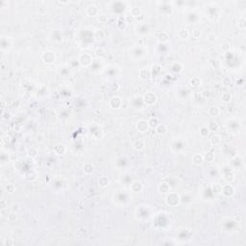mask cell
I'll return each instance as SVG.
<instances>
[{
	"label": "cell",
	"instance_id": "cell-17",
	"mask_svg": "<svg viewBox=\"0 0 246 246\" xmlns=\"http://www.w3.org/2000/svg\"><path fill=\"white\" fill-rule=\"evenodd\" d=\"M12 46V42L10 38L8 37H2L1 38V50L3 52L8 51Z\"/></svg>",
	"mask_w": 246,
	"mask_h": 246
},
{
	"label": "cell",
	"instance_id": "cell-2",
	"mask_svg": "<svg viewBox=\"0 0 246 246\" xmlns=\"http://www.w3.org/2000/svg\"><path fill=\"white\" fill-rule=\"evenodd\" d=\"M111 12L114 14L117 15V16H122V14L125 12L127 8V3L126 2H122V1H114L111 2Z\"/></svg>",
	"mask_w": 246,
	"mask_h": 246
},
{
	"label": "cell",
	"instance_id": "cell-41",
	"mask_svg": "<svg viewBox=\"0 0 246 246\" xmlns=\"http://www.w3.org/2000/svg\"><path fill=\"white\" fill-rule=\"evenodd\" d=\"M27 153H28V156H29V157H31V158H35V157H37V156H38V149L36 148V147L32 146V147H30V148L28 149Z\"/></svg>",
	"mask_w": 246,
	"mask_h": 246
},
{
	"label": "cell",
	"instance_id": "cell-42",
	"mask_svg": "<svg viewBox=\"0 0 246 246\" xmlns=\"http://www.w3.org/2000/svg\"><path fill=\"white\" fill-rule=\"evenodd\" d=\"M232 100V95L230 92H224L222 94V101L224 103H229Z\"/></svg>",
	"mask_w": 246,
	"mask_h": 246
},
{
	"label": "cell",
	"instance_id": "cell-30",
	"mask_svg": "<svg viewBox=\"0 0 246 246\" xmlns=\"http://www.w3.org/2000/svg\"><path fill=\"white\" fill-rule=\"evenodd\" d=\"M83 171L86 174H88V175H89V174L93 173V171H94V165H93L92 164H91V163L85 164L84 167H83Z\"/></svg>",
	"mask_w": 246,
	"mask_h": 246
},
{
	"label": "cell",
	"instance_id": "cell-39",
	"mask_svg": "<svg viewBox=\"0 0 246 246\" xmlns=\"http://www.w3.org/2000/svg\"><path fill=\"white\" fill-rule=\"evenodd\" d=\"M210 130H209V128L207 127V126H202L200 128V130H199V134H200V137H203V138H205V137H209V135H210Z\"/></svg>",
	"mask_w": 246,
	"mask_h": 246
},
{
	"label": "cell",
	"instance_id": "cell-55",
	"mask_svg": "<svg viewBox=\"0 0 246 246\" xmlns=\"http://www.w3.org/2000/svg\"><path fill=\"white\" fill-rule=\"evenodd\" d=\"M12 210H13V212H17L19 210V206L17 205V204H13V206H12Z\"/></svg>",
	"mask_w": 246,
	"mask_h": 246
},
{
	"label": "cell",
	"instance_id": "cell-36",
	"mask_svg": "<svg viewBox=\"0 0 246 246\" xmlns=\"http://www.w3.org/2000/svg\"><path fill=\"white\" fill-rule=\"evenodd\" d=\"M171 70L172 72L174 73H181L183 71V65L180 62H175V64H173L172 66H171Z\"/></svg>",
	"mask_w": 246,
	"mask_h": 246
},
{
	"label": "cell",
	"instance_id": "cell-24",
	"mask_svg": "<svg viewBox=\"0 0 246 246\" xmlns=\"http://www.w3.org/2000/svg\"><path fill=\"white\" fill-rule=\"evenodd\" d=\"M186 147V142H184L181 140H177L173 142L172 144V148L173 149H176V151H180V150H183Z\"/></svg>",
	"mask_w": 246,
	"mask_h": 246
},
{
	"label": "cell",
	"instance_id": "cell-51",
	"mask_svg": "<svg viewBox=\"0 0 246 246\" xmlns=\"http://www.w3.org/2000/svg\"><path fill=\"white\" fill-rule=\"evenodd\" d=\"M211 65H213V68H219V66H220V62H219L218 60H213V61H211Z\"/></svg>",
	"mask_w": 246,
	"mask_h": 246
},
{
	"label": "cell",
	"instance_id": "cell-5",
	"mask_svg": "<svg viewBox=\"0 0 246 246\" xmlns=\"http://www.w3.org/2000/svg\"><path fill=\"white\" fill-rule=\"evenodd\" d=\"M147 53L145 47L143 46H137L132 48V50L130 51V57L134 60H137V59H141L145 56V54Z\"/></svg>",
	"mask_w": 246,
	"mask_h": 246
},
{
	"label": "cell",
	"instance_id": "cell-22",
	"mask_svg": "<svg viewBox=\"0 0 246 246\" xmlns=\"http://www.w3.org/2000/svg\"><path fill=\"white\" fill-rule=\"evenodd\" d=\"M98 185H99L100 187H107L109 185H110V180H109V178L105 176V175H102L100 176L99 178H98Z\"/></svg>",
	"mask_w": 246,
	"mask_h": 246
},
{
	"label": "cell",
	"instance_id": "cell-3",
	"mask_svg": "<svg viewBox=\"0 0 246 246\" xmlns=\"http://www.w3.org/2000/svg\"><path fill=\"white\" fill-rule=\"evenodd\" d=\"M158 11L164 16H168L171 15L173 11V4L172 2H167V1H162L158 2Z\"/></svg>",
	"mask_w": 246,
	"mask_h": 246
},
{
	"label": "cell",
	"instance_id": "cell-32",
	"mask_svg": "<svg viewBox=\"0 0 246 246\" xmlns=\"http://www.w3.org/2000/svg\"><path fill=\"white\" fill-rule=\"evenodd\" d=\"M204 162V158H203V155L201 154H195L193 155V157H192V163L196 165H200Z\"/></svg>",
	"mask_w": 246,
	"mask_h": 246
},
{
	"label": "cell",
	"instance_id": "cell-7",
	"mask_svg": "<svg viewBox=\"0 0 246 246\" xmlns=\"http://www.w3.org/2000/svg\"><path fill=\"white\" fill-rule=\"evenodd\" d=\"M150 32V26L146 23V22H140L136 26V33L137 36L143 37V36L147 35Z\"/></svg>",
	"mask_w": 246,
	"mask_h": 246
},
{
	"label": "cell",
	"instance_id": "cell-27",
	"mask_svg": "<svg viewBox=\"0 0 246 246\" xmlns=\"http://www.w3.org/2000/svg\"><path fill=\"white\" fill-rule=\"evenodd\" d=\"M155 131H156V133H157V135L164 136V135H165V134H166L167 128H166V126H165L164 124H161L160 123L158 126L155 128Z\"/></svg>",
	"mask_w": 246,
	"mask_h": 246
},
{
	"label": "cell",
	"instance_id": "cell-28",
	"mask_svg": "<svg viewBox=\"0 0 246 246\" xmlns=\"http://www.w3.org/2000/svg\"><path fill=\"white\" fill-rule=\"evenodd\" d=\"M189 84L192 88H198L201 86V84H202V80L199 77H192L189 81Z\"/></svg>",
	"mask_w": 246,
	"mask_h": 246
},
{
	"label": "cell",
	"instance_id": "cell-33",
	"mask_svg": "<svg viewBox=\"0 0 246 246\" xmlns=\"http://www.w3.org/2000/svg\"><path fill=\"white\" fill-rule=\"evenodd\" d=\"M147 121H148L149 128H151V129H155L160 124V120H159L158 117H156V116H154V117H151L149 120H147Z\"/></svg>",
	"mask_w": 246,
	"mask_h": 246
},
{
	"label": "cell",
	"instance_id": "cell-1",
	"mask_svg": "<svg viewBox=\"0 0 246 246\" xmlns=\"http://www.w3.org/2000/svg\"><path fill=\"white\" fill-rule=\"evenodd\" d=\"M220 173L222 178L224 179L228 184H231V183L235 180V174H234V171H233V168L231 167V165L225 164L223 165V166H221Z\"/></svg>",
	"mask_w": 246,
	"mask_h": 246
},
{
	"label": "cell",
	"instance_id": "cell-12",
	"mask_svg": "<svg viewBox=\"0 0 246 246\" xmlns=\"http://www.w3.org/2000/svg\"><path fill=\"white\" fill-rule=\"evenodd\" d=\"M220 192L225 197H232V196L235 194V189L231 184H227L221 187Z\"/></svg>",
	"mask_w": 246,
	"mask_h": 246
},
{
	"label": "cell",
	"instance_id": "cell-52",
	"mask_svg": "<svg viewBox=\"0 0 246 246\" xmlns=\"http://www.w3.org/2000/svg\"><path fill=\"white\" fill-rule=\"evenodd\" d=\"M201 95H202L203 98H208L211 95V91L209 89H205V91H203V92H201Z\"/></svg>",
	"mask_w": 246,
	"mask_h": 246
},
{
	"label": "cell",
	"instance_id": "cell-31",
	"mask_svg": "<svg viewBox=\"0 0 246 246\" xmlns=\"http://www.w3.org/2000/svg\"><path fill=\"white\" fill-rule=\"evenodd\" d=\"M130 15L132 16H134L135 19H137V17H140L141 16V10L140 7L137 6H135L133 7L131 10H130Z\"/></svg>",
	"mask_w": 246,
	"mask_h": 246
},
{
	"label": "cell",
	"instance_id": "cell-8",
	"mask_svg": "<svg viewBox=\"0 0 246 246\" xmlns=\"http://www.w3.org/2000/svg\"><path fill=\"white\" fill-rule=\"evenodd\" d=\"M142 99H143L144 105L153 106L154 104H156V102H157V95H156L154 92L148 91L142 96Z\"/></svg>",
	"mask_w": 246,
	"mask_h": 246
},
{
	"label": "cell",
	"instance_id": "cell-44",
	"mask_svg": "<svg viewBox=\"0 0 246 246\" xmlns=\"http://www.w3.org/2000/svg\"><path fill=\"white\" fill-rule=\"evenodd\" d=\"M239 27L241 30H244L245 29V17H244V16H240L239 19Z\"/></svg>",
	"mask_w": 246,
	"mask_h": 246
},
{
	"label": "cell",
	"instance_id": "cell-46",
	"mask_svg": "<svg viewBox=\"0 0 246 246\" xmlns=\"http://www.w3.org/2000/svg\"><path fill=\"white\" fill-rule=\"evenodd\" d=\"M98 19H99L101 23H106V22L108 21V16L104 14H101V15L99 14V16H98Z\"/></svg>",
	"mask_w": 246,
	"mask_h": 246
},
{
	"label": "cell",
	"instance_id": "cell-37",
	"mask_svg": "<svg viewBox=\"0 0 246 246\" xmlns=\"http://www.w3.org/2000/svg\"><path fill=\"white\" fill-rule=\"evenodd\" d=\"M208 128H209V130H210V132H213V133H216V131H218V129H219V125H218V123L216 122V121H211L210 122L209 124H208V126H207Z\"/></svg>",
	"mask_w": 246,
	"mask_h": 246
},
{
	"label": "cell",
	"instance_id": "cell-13",
	"mask_svg": "<svg viewBox=\"0 0 246 246\" xmlns=\"http://www.w3.org/2000/svg\"><path fill=\"white\" fill-rule=\"evenodd\" d=\"M109 105L111 109H119L122 106V99L119 96H114L109 101Z\"/></svg>",
	"mask_w": 246,
	"mask_h": 246
},
{
	"label": "cell",
	"instance_id": "cell-34",
	"mask_svg": "<svg viewBox=\"0 0 246 246\" xmlns=\"http://www.w3.org/2000/svg\"><path fill=\"white\" fill-rule=\"evenodd\" d=\"M204 162H208V163H213L214 160H216V155H214L213 152H207L204 156Z\"/></svg>",
	"mask_w": 246,
	"mask_h": 246
},
{
	"label": "cell",
	"instance_id": "cell-18",
	"mask_svg": "<svg viewBox=\"0 0 246 246\" xmlns=\"http://www.w3.org/2000/svg\"><path fill=\"white\" fill-rule=\"evenodd\" d=\"M127 25H128V23L126 22V19H125L124 16H117V19H116V26H117V28L119 30L124 31L127 28Z\"/></svg>",
	"mask_w": 246,
	"mask_h": 246
},
{
	"label": "cell",
	"instance_id": "cell-49",
	"mask_svg": "<svg viewBox=\"0 0 246 246\" xmlns=\"http://www.w3.org/2000/svg\"><path fill=\"white\" fill-rule=\"evenodd\" d=\"M15 242H14V240H13V239H11V238H7V239H4V241H3V244L5 245V246H9V245H13L14 244Z\"/></svg>",
	"mask_w": 246,
	"mask_h": 246
},
{
	"label": "cell",
	"instance_id": "cell-14",
	"mask_svg": "<svg viewBox=\"0 0 246 246\" xmlns=\"http://www.w3.org/2000/svg\"><path fill=\"white\" fill-rule=\"evenodd\" d=\"M130 190L134 193H140L143 190V185L140 181H133L130 185Z\"/></svg>",
	"mask_w": 246,
	"mask_h": 246
},
{
	"label": "cell",
	"instance_id": "cell-20",
	"mask_svg": "<svg viewBox=\"0 0 246 246\" xmlns=\"http://www.w3.org/2000/svg\"><path fill=\"white\" fill-rule=\"evenodd\" d=\"M170 185L168 184L167 182H165V181H163L161 184L159 185L158 187V190L161 192V193H163V194H167L170 192Z\"/></svg>",
	"mask_w": 246,
	"mask_h": 246
},
{
	"label": "cell",
	"instance_id": "cell-19",
	"mask_svg": "<svg viewBox=\"0 0 246 246\" xmlns=\"http://www.w3.org/2000/svg\"><path fill=\"white\" fill-rule=\"evenodd\" d=\"M133 148L136 151H141L145 148V141L142 138H137V140L133 142Z\"/></svg>",
	"mask_w": 246,
	"mask_h": 246
},
{
	"label": "cell",
	"instance_id": "cell-40",
	"mask_svg": "<svg viewBox=\"0 0 246 246\" xmlns=\"http://www.w3.org/2000/svg\"><path fill=\"white\" fill-rule=\"evenodd\" d=\"M210 142L213 144V145H218L219 143L221 142V137L220 136H218V135H213L211 137V138H210Z\"/></svg>",
	"mask_w": 246,
	"mask_h": 246
},
{
	"label": "cell",
	"instance_id": "cell-23",
	"mask_svg": "<svg viewBox=\"0 0 246 246\" xmlns=\"http://www.w3.org/2000/svg\"><path fill=\"white\" fill-rule=\"evenodd\" d=\"M157 39L160 43H166L169 41V35L166 32H160L157 35Z\"/></svg>",
	"mask_w": 246,
	"mask_h": 246
},
{
	"label": "cell",
	"instance_id": "cell-56",
	"mask_svg": "<svg viewBox=\"0 0 246 246\" xmlns=\"http://www.w3.org/2000/svg\"><path fill=\"white\" fill-rule=\"evenodd\" d=\"M1 208L2 209H5V200H2L1 201Z\"/></svg>",
	"mask_w": 246,
	"mask_h": 246
},
{
	"label": "cell",
	"instance_id": "cell-53",
	"mask_svg": "<svg viewBox=\"0 0 246 246\" xmlns=\"http://www.w3.org/2000/svg\"><path fill=\"white\" fill-rule=\"evenodd\" d=\"M216 39V34L211 33V34H209V35H208V41H210V42H214Z\"/></svg>",
	"mask_w": 246,
	"mask_h": 246
},
{
	"label": "cell",
	"instance_id": "cell-54",
	"mask_svg": "<svg viewBox=\"0 0 246 246\" xmlns=\"http://www.w3.org/2000/svg\"><path fill=\"white\" fill-rule=\"evenodd\" d=\"M222 50H224V51H229V50H230V44H229V43H225L224 45L222 46Z\"/></svg>",
	"mask_w": 246,
	"mask_h": 246
},
{
	"label": "cell",
	"instance_id": "cell-29",
	"mask_svg": "<svg viewBox=\"0 0 246 246\" xmlns=\"http://www.w3.org/2000/svg\"><path fill=\"white\" fill-rule=\"evenodd\" d=\"M208 114L213 116V117H216V116L219 115V114H220V110H219L217 106H211L208 110Z\"/></svg>",
	"mask_w": 246,
	"mask_h": 246
},
{
	"label": "cell",
	"instance_id": "cell-48",
	"mask_svg": "<svg viewBox=\"0 0 246 246\" xmlns=\"http://www.w3.org/2000/svg\"><path fill=\"white\" fill-rule=\"evenodd\" d=\"M190 35H191V37L196 39H199V38H200L201 32H200L199 30H194V31H192V33L190 34Z\"/></svg>",
	"mask_w": 246,
	"mask_h": 246
},
{
	"label": "cell",
	"instance_id": "cell-25",
	"mask_svg": "<svg viewBox=\"0 0 246 246\" xmlns=\"http://www.w3.org/2000/svg\"><path fill=\"white\" fill-rule=\"evenodd\" d=\"M66 152V147L64 144H57L54 147V153L57 156H62Z\"/></svg>",
	"mask_w": 246,
	"mask_h": 246
},
{
	"label": "cell",
	"instance_id": "cell-43",
	"mask_svg": "<svg viewBox=\"0 0 246 246\" xmlns=\"http://www.w3.org/2000/svg\"><path fill=\"white\" fill-rule=\"evenodd\" d=\"M15 190H16L15 186L13 184H11V183H9V184H7L5 186V190L8 192V193H13V192L15 191Z\"/></svg>",
	"mask_w": 246,
	"mask_h": 246
},
{
	"label": "cell",
	"instance_id": "cell-47",
	"mask_svg": "<svg viewBox=\"0 0 246 246\" xmlns=\"http://www.w3.org/2000/svg\"><path fill=\"white\" fill-rule=\"evenodd\" d=\"M222 84L224 85L225 87H229L230 85L232 84V80H231V78H229V77H224V78H223V80H222Z\"/></svg>",
	"mask_w": 246,
	"mask_h": 246
},
{
	"label": "cell",
	"instance_id": "cell-45",
	"mask_svg": "<svg viewBox=\"0 0 246 246\" xmlns=\"http://www.w3.org/2000/svg\"><path fill=\"white\" fill-rule=\"evenodd\" d=\"M94 54L97 56V57H102L103 55L105 54V50L103 48H100V47H98L95 49V51H94Z\"/></svg>",
	"mask_w": 246,
	"mask_h": 246
},
{
	"label": "cell",
	"instance_id": "cell-11",
	"mask_svg": "<svg viewBox=\"0 0 246 246\" xmlns=\"http://www.w3.org/2000/svg\"><path fill=\"white\" fill-rule=\"evenodd\" d=\"M86 15L89 17H94L99 16V9L95 4H91L86 8Z\"/></svg>",
	"mask_w": 246,
	"mask_h": 246
},
{
	"label": "cell",
	"instance_id": "cell-26",
	"mask_svg": "<svg viewBox=\"0 0 246 246\" xmlns=\"http://www.w3.org/2000/svg\"><path fill=\"white\" fill-rule=\"evenodd\" d=\"M151 70L148 68H141L140 70V77L142 80H147L151 77Z\"/></svg>",
	"mask_w": 246,
	"mask_h": 246
},
{
	"label": "cell",
	"instance_id": "cell-6",
	"mask_svg": "<svg viewBox=\"0 0 246 246\" xmlns=\"http://www.w3.org/2000/svg\"><path fill=\"white\" fill-rule=\"evenodd\" d=\"M79 60V64L83 68H88V66H91V64L93 62V59L92 56L91 54H88V53H84V54H81L78 57Z\"/></svg>",
	"mask_w": 246,
	"mask_h": 246
},
{
	"label": "cell",
	"instance_id": "cell-16",
	"mask_svg": "<svg viewBox=\"0 0 246 246\" xmlns=\"http://www.w3.org/2000/svg\"><path fill=\"white\" fill-rule=\"evenodd\" d=\"M130 103H131V105H132V107L134 109H140L141 107L144 105L143 99H142V97H140V96L133 97Z\"/></svg>",
	"mask_w": 246,
	"mask_h": 246
},
{
	"label": "cell",
	"instance_id": "cell-9",
	"mask_svg": "<svg viewBox=\"0 0 246 246\" xmlns=\"http://www.w3.org/2000/svg\"><path fill=\"white\" fill-rule=\"evenodd\" d=\"M114 199L116 200V203L118 201H121V205H125L129 201V194L125 190L116 191V193L114 194Z\"/></svg>",
	"mask_w": 246,
	"mask_h": 246
},
{
	"label": "cell",
	"instance_id": "cell-15",
	"mask_svg": "<svg viewBox=\"0 0 246 246\" xmlns=\"http://www.w3.org/2000/svg\"><path fill=\"white\" fill-rule=\"evenodd\" d=\"M136 127H137V131H138V132L144 133V132H146V131L149 129L148 121H147V120H144V119L138 120V121L137 122Z\"/></svg>",
	"mask_w": 246,
	"mask_h": 246
},
{
	"label": "cell",
	"instance_id": "cell-38",
	"mask_svg": "<svg viewBox=\"0 0 246 246\" xmlns=\"http://www.w3.org/2000/svg\"><path fill=\"white\" fill-rule=\"evenodd\" d=\"M180 200H181V203L183 204H189L191 202L192 196L190 193H185L184 195L180 196Z\"/></svg>",
	"mask_w": 246,
	"mask_h": 246
},
{
	"label": "cell",
	"instance_id": "cell-50",
	"mask_svg": "<svg viewBox=\"0 0 246 246\" xmlns=\"http://www.w3.org/2000/svg\"><path fill=\"white\" fill-rule=\"evenodd\" d=\"M125 19H126V22L127 23H133V22H135L136 21V19L134 16H132L131 15H129V16H125Z\"/></svg>",
	"mask_w": 246,
	"mask_h": 246
},
{
	"label": "cell",
	"instance_id": "cell-4",
	"mask_svg": "<svg viewBox=\"0 0 246 246\" xmlns=\"http://www.w3.org/2000/svg\"><path fill=\"white\" fill-rule=\"evenodd\" d=\"M165 202L169 207H177L178 205L181 204L180 195L177 194L176 192H169L165 198Z\"/></svg>",
	"mask_w": 246,
	"mask_h": 246
},
{
	"label": "cell",
	"instance_id": "cell-21",
	"mask_svg": "<svg viewBox=\"0 0 246 246\" xmlns=\"http://www.w3.org/2000/svg\"><path fill=\"white\" fill-rule=\"evenodd\" d=\"M93 38L96 42H101L105 39V33L102 29H96L93 32Z\"/></svg>",
	"mask_w": 246,
	"mask_h": 246
},
{
	"label": "cell",
	"instance_id": "cell-10",
	"mask_svg": "<svg viewBox=\"0 0 246 246\" xmlns=\"http://www.w3.org/2000/svg\"><path fill=\"white\" fill-rule=\"evenodd\" d=\"M42 61L44 62H45V64L51 65V64H53V62H55V59H56L55 53L53 52V51H50V50L43 52L42 55Z\"/></svg>",
	"mask_w": 246,
	"mask_h": 246
},
{
	"label": "cell",
	"instance_id": "cell-35",
	"mask_svg": "<svg viewBox=\"0 0 246 246\" xmlns=\"http://www.w3.org/2000/svg\"><path fill=\"white\" fill-rule=\"evenodd\" d=\"M177 36H178V38L181 39H189V37L190 35V32L187 29H182L178 32Z\"/></svg>",
	"mask_w": 246,
	"mask_h": 246
}]
</instances>
